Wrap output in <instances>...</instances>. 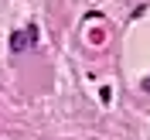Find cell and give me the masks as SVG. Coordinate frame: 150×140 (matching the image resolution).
I'll return each mask as SVG.
<instances>
[{"mask_svg": "<svg viewBox=\"0 0 150 140\" xmlns=\"http://www.w3.org/2000/svg\"><path fill=\"white\" fill-rule=\"evenodd\" d=\"M31 45H38V28L31 24V28H24V31H14L10 34V51L14 55H21L24 48H31Z\"/></svg>", "mask_w": 150, "mask_h": 140, "instance_id": "1", "label": "cell"}, {"mask_svg": "<svg viewBox=\"0 0 150 140\" xmlns=\"http://www.w3.org/2000/svg\"><path fill=\"white\" fill-rule=\"evenodd\" d=\"M143 89H147V92H150V75H147V79H143Z\"/></svg>", "mask_w": 150, "mask_h": 140, "instance_id": "2", "label": "cell"}]
</instances>
